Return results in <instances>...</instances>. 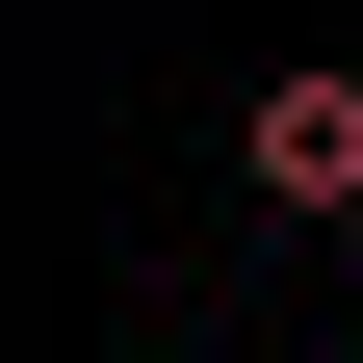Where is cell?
Listing matches in <instances>:
<instances>
[{"mask_svg": "<svg viewBox=\"0 0 363 363\" xmlns=\"http://www.w3.org/2000/svg\"><path fill=\"white\" fill-rule=\"evenodd\" d=\"M234 156H259V208H286V234H337V208H363V78H337V52H286Z\"/></svg>", "mask_w": 363, "mask_h": 363, "instance_id": "1", "label": "cell"}]
</instances>
